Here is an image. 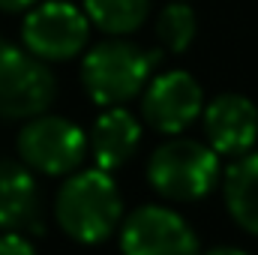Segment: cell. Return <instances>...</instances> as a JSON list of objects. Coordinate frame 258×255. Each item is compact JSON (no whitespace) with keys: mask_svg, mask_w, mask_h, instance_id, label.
<instances>
[{"mask_svg":"<svg viewBox=\"0 0 258 255\" xmlns=\"http://www.w3.org/2000/svg\"><path fill=\"white\" fill-rule=\"evenodd\" d=\"M39 0H0V9L3 12H24V9H33Z\"/></svg>","mask_w":258,"mask_h":255,"instance_id":"obj_16","label":"cell"},{"mask_svg":"<svg viewBox=\"0 0 258 255\" xmlns=\"http://www.w3.org/2000/svg\"><path fill=\"white\" fill-rule=\"evenodd\" d=\"M138 141H141V123L135 120V114H129L120 105L105 108L87 138L93 150V162L102 171H117L120 165H126Z\"/></svg>","mask_w":258,"mask_h":255,"instance_id":"obj_10","label":"cell"},{"mask_svg":"<svg viewBox=\"0 0 258 255\" xmlns=\"http://www.w3.org/2000/svg\"><path fill=\"white\" fill-rule=\"evenodd\" d=\"M204 135L216 153L243 156L258 138V108L240 93H222L204 108Z\"/></svg>","mask_w":258,"mask_h":255,"instance_id":"obj_9","label":"cell"},{"mask_svg":"<svg viewBox=\"0 0 258 255\" xmlns=\"http://www.w3.org/2000/svg\"><path fill=\"white\" fill-rule=\"evenodd\" d=\"M57 96L54 72L33 51L0 45V117H39Z\"/></svg>","mask_w":258,"mask_h":255,"instance_id":"obj_4","label":"cell"},{"mask_svg":"<svg viewBox=\"0 0 258 255\" xmlns=\"http://www.w3.org/2000/svg\"><path fill=\"white\" fill-rule=\"evenodd\" d=\"M201 105H204L201 84L189 72L174 69V72L156 75L147 84L141 99V114L156 132L177 135L201 114Z\"/></svg>","mask_w":258,"mask_h":255,"instance_id":"obj_8","label":"cell"},{"mask_svg":"<svg viewBox=\"0 0 258 255\" xmlns=\"http://www.w3.org/2000/svg\"><path fill=\"white\" fill-rule=\"evenodd\" d=\"M204 255H249V252H243L237 246H213V249H207Z\"/></svg>","mask_w":258,"mask_h":255,"instance_id":"obj_17","label":"cell"},{"mask_svg":"<svg viewBox=\"0 0 258 255\" xmlns=\"http://www.w3.org/2000/svg\"><path fill=\"white\" fill-rule=\"evenodd\" d=\"M123 255H201L195 231L168 207L147 204L129 213L120 228Z\"/></svg>","mask_w":258,"mask_h":255,"instance_id":"obj_7","label":"cell"},{"mask_svg":"<svg viewBox=\"0 0 258 255\" xmlns=\"http://www.w3.org/2000/svg\"><path fill=\"white\" fill-rule=\"evenodd\" d=\"M150 186L171 201H198L219 180V153L192 138H174L147 162Z\"/></svg>","mask_w":258,"mask_h":255,"instance_id":"obj_3","label":"cell"},{"mask_svg":"<svg viewBox=\"0 0 258 255\" xmlns=\"http://www.w3.org/2000/svg\"><path fill=\"white\" fill-rule=\"evenodd\" d=\"M120 213L123 204H120L117 183L102 168L69 174V180L60 186L54 201V216L60 228L78 243L108 240L120 222Z\"/></svg>","mask_w":258,"mask_h":255,"instance_id":"obj_1","label":"cell"},{"mask_svg":"<svg viewBox=\"0 0 258 255\" xmlns=\"http://www.w3.org/2000/svg\"><path fill=\"white\" fill-rule=\"evenodd\" d=\"M225 204L243 231L258 234V153H243L225 171Z\"/></svg>","mask_w":258,"mask_h":255,"instance_id":"obj_12","label":"cell"},{"mask_svg":"<svg viewBox=\"0 0 258 255\" xmlns=\"http://www.w3.org/2000/svg\"><path fill=\"white\" fill-rule=\"evenodd\" d=\"M0 255H36V249H33V243H30L24 234L6 231V234L0 237Z\"/></svg>","mask_w":258,"mask_h":255,"instance_id":"obj_15","label":"cell"},{"mask_svg":"<svg viewBox=\"0 0 258 255\" xmlns=\"http://www.w3.org/2000/svg\"><path fill=\"white\" fill-rule=\"evenodd\" d=\"M147 9H150L147 0H84L87 18L102 33H114V36L138 30L141 21L147 18Z\"/></svg>","mask_w":258,"mask_h":255,"instance_id":"obj_13","label":"cell"},{"mask_svg":"<svg viewBox=\"0 0 258 255\" xmlns=\"http://www.w3.org/2000/svg\"><path fill=\"white\" fill-rule=\"evenodd\" d=\"M39 189L27 165L0 162V228L18 231V228H33L42 231L39 219Z\"/></svg>","mask_w":258,"mask_h":255,"instance_id":"obj_11","label":"cell"},{"mask_svg":"<svg viewBox=\"0 0 258 255\" xmlns=\"http://www.w3.org/2000/svg\"><path fill=\"white\" fill-rule=\"evenodd\" d=\"M87 135L72 120L39 114L33 117L18 135V153L21 162L33 171H42L48 177L72 174L84 156H87Z\"/></svg>","mask_w":258,"mask_h":255,"instance_id":"obj_5","label":"cell"},{"mask_svg":"<svg viewBox=\"0 0 258 255\" xmlns=\"http://www.w3.org/2000/svg\"><path fill=\"white\" fill-rule=\"evenodd\" d=\"M156 60H159L156 54H150L132 42H123V39L99 42L96 48L87 51V57L81 63L84 90L96 105H105V108L123 105L135 93H141Z\"/></svg>","mask_w":258,"mask_h":255,"instance_id":"obj_2","label":"cell"},{"mask_svg":"<svg viewBox=\"0 0 258 255\" xmlns=\"http://www.w3.org/2000/svg\"><path fill=\"white\" fill-rule=\"evenodd\" d=\"M156 36L171 54H183L195 39V12L186 3H171L159 12Z\"/></svg>","mask_w":258,"mask_h":255,"instance_id":"obj_14","label":"cell"},{"mask_svg":"<svg viewBox=\"0 0 258 255\" xmlns=\"http://www.w3.org/2000/svg\"><path fill=\"white\" fill-rule=\"evenodd\" d=\"M24 45L42 60H69L75 57L90 36V18L78 6L63 0L39 3L24 18Z\"/></svg>","mask_w":258,"mask_h":255,"instance_id":"obj_6","label":"cell"}]
</instances>
